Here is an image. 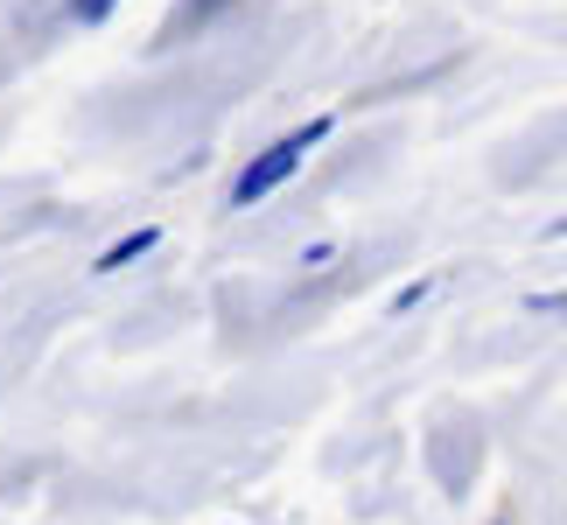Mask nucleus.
<instances>
[{"mask_svg":"<svg viewBox=\"0 0 567 525\" xmlns=\"http://www.w3.org/2000/svg\"><path fill=\"white\" fill-rule=\"evenodd\" d=\"M330 134H337V120H330V113H316L309 126H295V134H280L274 147H259V155H252L246 168L231 175L225 204H231V210H252V204H267L274 189H288V183H295V175H301V162H309V155H316V147L330 141Z\"/></svg>","mask_w":567,"mask_h":525,"instance_id":"1","label":"nucleus"},{"mask_svg":"<svg viewBox=\"0 0 567 525\" xmlns=\"http://www.w3.org/2000/svg\"><path fill=\"white\" fill-rule=\"evenodd\" d=\"M497 525H512V518H497Z\"/></svg>","mask_w":567,"mask_h":525,"instance_id":"8","label":"nucleus"},{"mask_svg":"<svg viewBox=\"0 0 567 525\" xmlns=\"http://www.w3.org/2000/svg\"><path fill=\"white\" fill-rule=\"evenodd\" d=\"M547 238H567V217H554V225H547Z\"/></svg>","mask_w":567,"mask_h":525,"instance_id":"7","label":"nucleus"},{"mask_svg":"<svg viewBox=\"0 0 567 525\" xmlns=\"http://www.w3.org/2000/svg\"><path fill=\"white\" fill-rule=\"evenodd\" d=\"M225 8H231V0H183V21H189V29H204V21L225 14Z\"/></svg>","mask_w":567,"mask_h":525,"instance_id":"5","label":"nucleus"},{"mask_svg":"<svg viewBox=\"0 0 567 525\" xmlns=\"http://www.w3.org/2000/svg\"><path fill=\"white\" fill-rule=\"evenodd\" d=\"M155 246H162V225H134V231H120L113 246L92 259V274H120V267H134V259H147Z\"/></svg>","mask_w":567,"mask_h":525,"instance_id":"2","label":"nucleus"},{"mask_svg":"<svg viewBox=\"0 0 567 525\" xmlns=\"http://www.w3.org/2000/svg\"><path fill=\"white\" fill-rule=\"evenodd\" d=\"M427 295H434V280H413V288H400V295H392V301H385V309H392V316H406V309H421V301H427Z\"/></svg>","mask_w":567,"mask_h":525,"instance_id":"3","label":"nucleus"},{"mask_svg":"<svg viewBox=\"0 0 567 525\" xmlns=\"http://www.w3.org/2000/svg\"><path fill=\"white\" fill-rule=\"evenodd\" d=\"M113 8H120V0H71V21H84V29H99V21L113 14Z\"/></svg>","mask_w":567,"mask_h":525,"instance_id":"4","label":"nucleus"},{"mask_svg":"<svg viewBox=\"0 0 567 525\" xmlns=\"http://www.w3.org/2000/svg\"><path fill=\"white\" fill-rule=\"evenodd\" d=\"M526 309H533V316H547V309H560V316H567V295H533Z\"/></svg>","mask_w":567,"mask_h":525,"instance_id":"6","label":"nucleus"}]
</instances>
